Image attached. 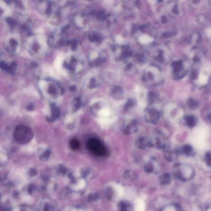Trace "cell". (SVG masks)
I'll use <instances>...</instances> for the list:
<instances>
[{"label":"cell","instance_id":"obj_1","mask_svg":"<svg viewBox=\"0 0 211 211\" xmlns=\"http://www.w3.org/2000/svg\"><path fill=\"white\" fill-rule=\"evenodd\" d=\"M14 137L18 143L26 144L30 142L33 138V131L27 126L18 125L14 131Z\"/></svg>","mask_w":211,"mask_h":211},{"label":"cell","instance_id":"obj_2","mask_svg":"<svg viewBox=\"0 0 211 211\" xmlns=\"http://www.w3.org/2000/svg\"><path fill=\"white\" fill-rule=\"evenodd\" d=\"M208 130L205 127H199L194 132L193 144L199 149H204L206 145V137L208 135Z\"/></svg>","mask_w":211,"mask_h":211},{"label":"cell","instance_id":"obj_3","mask_svg":"<svg viewBox=\"0 0 211 211\" xmlns=\"http://www.w3.org/2000/svg\"><path fill=\"white\" fill-rule=\"evenodd\" d=\"M191 79L197 85H205L207 84L209 78L208 73L200 69L198 66L193 67L190 75Z\"/></svg>","mask_w":211,"mask_h":211},{"label":"cell","instance_id":"obj_4","mask_svg":"<svg viewBox=\"0 0 211 211\" xmlns=\"http://www.w3.org/2000/svg\"><path fill=\"white\" fill-rule=\"evenodd\" d=\"M203 57V51L197 46L193 47L188 54V61L193 67H197L200 65Z\"/></svg>","mask_w":211,"mask_h":211},{"label":"cell","instance_id":"obj_5","mask_svg":"<svg viewBox=\"0 0 211 211\" xmlns=\"http://www.w3.org/2000/svg\"><path fill=\"white\" fill-rule=\"evenodd\" d=\"M27 46L29 52L34 55H40L41 53H43V45L38 38H29L27 41Z\"/></svg>","mask_w":211,"mask_h":211},{"label":"cell","instance_id":"obj_6","mask_svg":"<svg viewBox=\"0 0 211 211\" xmlns=\"http://www.w3.org/2000/svg\"><path fill=\"white\" fill-rule=\"evenodd\" d=\"M177 176L179 179L183 181H189L193 177L194 174L193 170L190 166L187 165H181L179 166Z\"/></svg>","mask_w":211,"mask_h":211},{"label":"cell","instance_id":"obj_7","mask_svg":"<svg viewBox=\"0 0 211 211\" xmlns=\"http://www.w3.org/2000/svg\"><path fill=\"white\" fill-rule=\"evenodd\" d=\"M87 148L97 155L101 156L105 154V150L100 141L96 139H90L87 143Z\"/></svg>","mask_w":211,"mask_h":211},{"label":"cell","instance_id":"obj_8","mask_svg":"<svg viewBox=\"0 0 211 211\" xmlns=\"http://www.w3.org/2000/svg\"><path fill=\"white\" fill-rule=\"evenodd\" d=\"M188 72V67L183 61L179 60L175 63L174 65V73L175 77L180 79L184 78Z\"/></svg>","mask_w":211,"mask_h":211},{"label":"cell","instance_id":"obj_9","mask_svg":"<svg viewBox=\"0 0 211 211\" xmlns=\"http://www.w3.org/2000/svg\"><path fill=\"white\" fill-rule=\"evenodd\" d=\"M78 63L77 59L74 56H69L66 58L64 62V67L70 73H76L80 68V66L78 64Z\"/></svg>","mask_w":211,"mask_h":211},{"label":"cell","instance_id":"obj_10","mask_svg":"<svg viewBox=\"0 0 211 211\" xmlns=\"http://www.w3.org/2000/svg\"><path fill=\"white\" fill-rule=\"evenodd\" d=\"M1 68L4 71L9 74H13L16 70V64L15 62H12L10 64H9L3 61L1 62Z\"/></svg>","mask_w":211,"mask_h":211},{"label":"cell","instance_id":"obj_11","mask_svg":"<svg viewBox=\"0 0 211 211\" xmlns=\"http://www.w3.org/2000/svg\"><path fill=\"white\" fill-rule=\"evenodd\" d=\"M146 118L151 122L155 123L158 120V113L154 109H148L146 113Z\"/></svg>","mask_w":211,"mask_h":211},{"label":"cell","instance_id":"obj_12","mask_svg":"<svg viewBox=\"0 0 211 211\" xmlns=\"http://www.w3.org/2000/svg\"><path fill=\"white\" fill-rule=\"evenodd\" d=\"M18 47V43L15 39H10L7 43L6 49L11 53H15Z\"/></svg>","mask_w":211,"mask_h":211},{"label":"cell","instance_id":"obj_13","mask_svg":"<svg viewBox=\"0 0 211 211\" xmlns=\"http://www.w3.org/2000/svg\"><path fill=\"white\" fill-rule=\"evenodd\" d=\"M201 37L200 35L198 33H195L193 34L190 38V42L191 44L197 46L196 45L198 44L201 41Z\"/></svg>","mask_w":211,"mask_h":211},{"label":"cell","instance_id":"obj_14","mask_svg":"<svg viewBox=\"0 0 211 211\" xmlns=\"http://www.w3.org/2000/svg\"><path fill=\"white\" fill-rule=\"evenodd\" d=\"M160 183L162 185H166L170 183L171 177L168 174H163L160 178Z\"/></svg>","mask_w":211,"mask_h":211},{"label":"cell","instance_id":"obj_15","mask_svg":"<svg viewBox=\"0 0 211 211\" xmlns=\"http://www.w3.org/2000/svg\"><path fill=\"white\" fill-rule=\"evenodd\" d=\"M70 146L72 150H76L79 148L80 143L76 139H73L70 141Z\"/></svg>","mask_w":211,"mask_h":211},{"label":"cell","instance_id":"obj_16","mask_svg":"<svg viewBox=\"0 0 211 211\" xmlns=\"http://www.w3.org/2000/svg\"><path fill=\"white\" fill-rule=\"evenodd\" d=\"M119 206V211H131V205L126 202H121Z\"/></svg>","mask_w":211,"mask_h":211},{"label":"cell","instance_id":"obj_17","mask_svg":"<svg viewBox=\"0 0 211 211\" xmlns=\"http://www.w3.org/2000/svg\"><path fill=\"white\" fill-rule=\"evenodd\" d=\"M136 124H135V122L133 121L131 122L129 124L127 125V129H126L127 133H134V131H136Z\"/></svg>","mask_w":211,"mask_h":211},{"label":"cell","instance_id":"obj_18","mask_svg":"<svg viewBox=\"0 0 211 211\" xmlns=\"http://www.w3.org/2000/svg\"><path fill=\"white\" fill-rule=\"evenodd\" d=\"M137 145L140 148L144 149L146 146H148V143L144 138H140L138 141Z\"/></svg>","mask_w":211,"mask_h":211},{"label":"cell","instance_id":"obj_19","mask_svg":"<svg viewBox=\"0 0 211 211\" xmlns=\"http://www.w3.org/2000/svg\"><path fill=\"white\" fill-rule=\"evenodd\" d=\"M152 39L149 36H143L140 38V42L142 43H149L152 41Z\"/></svg>","mask_w":211,"mask_h":211},{"label":"cell","instance_id":"obj_20","mask_svg":"<svg viewBox=\"0 0 211 211\" xmlns=\"http://www.w3.org/2000/svg\"><path fill=\"white\" fill-rule=\"evenodd\" d=\"M105 195L106 198L109 200H111L113 197V191L112 189L110 188L106 189L105 191Z\"/></svg>","mask_w":211,"mask_h":211},{"label":"cell","instance_id":"obj_21","mask_svg":"<svg viewBox=\"0 0 211 211\" xmlns=\"http://www.w3.org/2000/svg\"><path fill=\"white\" fill-rule=\"evenodd\" d=\"M144 170L147 172L151 173L153 172L154 168L151 165H146L144 167Z\"/></svg>","mask_w":211,"mask_h":211},{"label":"cell","instance_id":"obj_22","mask_svg":"<svg viewBox=\"0 0 211 211\" xmlns=\"http://www.w3.org/2000/svg\"><path fill=\"white\" fill-rule=\"evenodd\" d=\"M197 20L198 22L201 23H203L205 22V21L206 20V18H205V16H203L202 15H200V16H198L197 17Z\"/></svg>","mask_w":211,"mask_h":211},{"label":"cell","instance_id":"obj_23","mask_svg":"<svg viewBox=\"0 0 211 211\" xmlns=\"http://www.w3.org/2000/svg\"><path fill=\"white\" fill-rule=\"evenodd\" d=\"M208 36L209 40L211 43V28L208 30Z\"/></svg>","mask_w":211,"mask_h":211}]
</instances>
